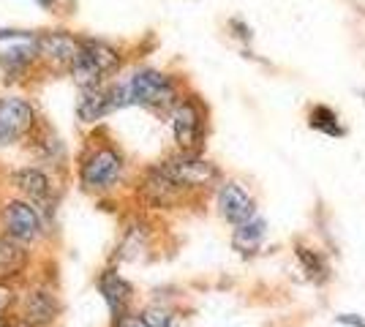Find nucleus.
Segmentation results:
<instances>
[{"label": "nucleus", "mask_w": 365, "mask_h": 327, "mask_svg": "<svg viewBox=\"0 0 365 327\" xmlns=\"http://www.w3.org/2000/svg\"><path fill=\"white\" fill-rule=\"evenodd\" d=\"M120 93L125 107L139 104V107L161 109L175 101V85H172V79L167 74L153 71V68H142L134 77L120 82Z\"/></svg>", "instance_id": "nucleus-1"}, {"label": "nucleus", "mask_w": 365, "mask_h": 327, "mask_svg": "<svg viewBox=\"0 0 365 327\" xmlns=\"http://www.w3.org/2000/svg\"><path fill=\"white\" fill-rule=\"evenodd\" d=\"M118 63H120L118 52L104 41H79V52L71 63V74L82 88H96L107 74L118 68Z\"/></svg>", "instance_id": "nucleus-2"}, {"label": "nucleus", "mask_w": 365, "mask_h": 327, "mask_svg": "<svg viewBox=\"0 0 365 327\" xmlns=\"http://www.w3.org/2000/svg\"><path fill=\"white\" fill-rule=\"evenodd\" d=\"M158 172L167 177L172 186L182 188H202V186H210L213 180H218V170L207 158L197 156V153H178V156L167 158Z\"/></svg>", "instance_id": "nucleus-3"}, {"label": "nucleus", "mask_w": 365, "mask_h": 327, "mask_svg": "<svg viewBox=\"0 0 365 327\" xmlns=\"http://www.w3.org/2000/svg\"><path fill=\"white\" fill-rule=\"evenodd\" d=\"M123 172V158L118 156V150L112 147H98L85 156L82 161V170H79V177H82V186L91 188V191H107L118 183Z\"/></svg>", "instance_id": "nucleus-4"}, {"label": "nucleus", "mask_w": 365, "mask_h": 327, "mask_svg": "<svg viewBox=\"0 0 365 327\" xmlns=\"http://www.w3.org/2000/svg\"><path fill=\"white\" fill-rule=\"evenodd\" d=\"M33 123H36V112L28 98L19 95L0 98V145L19 142L33 128Z\"/></svg>", "instance_id": "nucleus-5"}, {"label": "nucleus", "mask_w": 365, "mask_h": 327, "mask_svg": "<svg viewBox=\"0 0 365 327\" xmlns=\"http://www.w3.org/2000/svg\"><path fill=\"white\" fill-rule=\"evenodd\" d=\"M202 131H205V120H202V109L197 101L185 98L180 101L175 112H172V134L185 153H194L197 145L202 142Z\"/></svg>", "instance_id": "nucleus-6"}, {"label": "nucleus", "mask_w": 365, "mask_h": 327, "mask_svg": "<svg viewBox=\"0 0 365 327\" xmlns=\"http://www.w3.org/2000/svg\"><path fill=\"white\" fill-rule=\"evenodd\" d=\"M120 107H125L120 85H109V88L96 85V88H85L82 90V98L76 104V115H79V120L93 123V120H101L104 115H109V112H115V109Z\"/></svg>", "instance_id": "nucleus-7"}, {"label": "nucleus", "mask_w": 365, "mask_h": 327, "mask_svg": "<svg viewBox=\"0 0 365 327\" xmlns=\"http://www.w3.org/2000/svg\"><path fill=\"white\" fill-rule=\"evenodd\" d=\"M3 224H6V237H11L16 243H31L41 234V218L36 213V207L19 199L3 210Z\"/></svg>", "instance_id": "nucleus-8"}, {"label": "nucleus", "mask_w": 365, "mask_h": 327, "mask_svg": "<svg viewBox=\"0 0 365 327\" xmlns=\"http://www.w3.org/2000/svg\"><path fill=\"white\" fill-rule=\"evenodd\" d=\"M218 213L227 218L229 224L240 227L248 218L257 216V207H254V199L248 197V191L240 183H224L218 191Z\"/></svg>", "instance_id": "nucleus-9"}, {"label": "nucleus", "mask_w": 365, "mask_h": 327, "mask_svg": "<svg viewBox=\"0 0 365 327\" xmlns=\"http://www.w3.org/2000/svg\"><path fill=\"white\" fill-rule=\"evenodd\" d=\"M98 292L107 300L109 313H112L115 322H120L123 316H128V306H131V297H134V286L123 279V276H118L115 270H107V273L98 279Z\"/></svg>", "instance_id": "nucleus-10"}, {"label": "nucleus", "mask_w": 365, "mask_h": 327, "mask_svg": "<svg viewBox=\"0 0 365 327\" xmlns=\"http://www.w3.org/2000/svg\"><path fill=\"white\" fill-rule=\"evenodd\" d=\"M36 49H38V55H44L49 61L71 66L79 52V41L68 33H44L41 38H36Z\"/></svg>", "instance_id": "nucleus-11"}, {"label": "nucleus", "mask_w": 365, "mask_h": 327, "mask_svg": "<svg viewBox=\"0 0 365 327\" xmlns=\"http://www.w3.org/2000/svg\"><path fill=\"white\" fill-rule=\"evenodd\" d=\"M16 188H22V194H28L36 202L52 204V180L41 170H19L14 172Z\"/></svg>", "instance_id": "nucleus-12"}, {"label": "nucleus", "mask_w": 365, "mask_h": 327, "mask_svg": "<svg viewBox=\"0 0 365 327\" xmlns=\"http://www.w3.org/2000/svg\"><path fill=\"white\" fill-rule=\"evenodd\" d=\"M264 232H267V224H264V218H248L245 224L240 227H235V234H232V246L235 251H240V254H254V251L262 246V240H264Z\"/></svg>", "instance_id": "nucleus-13"}, {"label": "nucleus", "mask_w": 365, "mask_h": 327, "mask_svg": "<svg viewBox=\"0 0 365 327\" xmlns=\"http://www.w3.org/2000/svg\"><path fill=\"white\" fill-rule=\"evenodd\" d=\"M297 262L303 265V273L308 276V281H314V284H324L327 281L330 267H327V262H324V256H322L319 251L297 246Z\"/></svg>", "instance_id": "nucleus-14"}, {"label": "nucleus", "mask_w": 365, "mask_h": 327, "mask_svg": "<svg viewBox=\"0 0 365 327\" xmlns=\"http://www.w3.org/2000/svg\"><path fill=\"white\" fill-rule=\"evenodd\" d=\"M58 311V303L52 300L49 292H33L28 300V319L31 322H49Z\"/></svg>", "instance_id": "nucleus-15"}, {"label": "nucleus", "mask_w": 365, "mask_h": 327, "mask_svg": "<svg viewBox=\"0 0 365 327\" xmlns=\"http://www.w3.org/2000/svg\"><path fill=\"white\" fill-rule=\"evenodd\" d=\"M36 55H38L36 44H19V47L3 52V55H0V63H3V68H9L11 74H19Z\"/></svg>", "instance_id": "nucleus-16"}, {"label": "nucleus", "mask_w": 365, "mask_h": 327, "mask_svg": "<svg viewBox=\"0 0 365 327\" xmlns=\"http://www.w3.org/2000/svg\"><path fill=\"white\" fill-rule=\"evenodd\" d=\"M25 262V251L22 243H16L11 237H3L0 240V273H14Z\"/></svg>", "instance_id": "nucleus-17"}, {"label": "nucleus", "mask_w": 365, "mask_h": 327, "mask_svg": "<svg viewBox=\"0 0 365 327\" xmlns=\"http://www.w3.org/2000/svg\"><path fill=\"white\" fill-rule=\"evenodd\" d=\"M311 128H317L322 134H327V137H344V128L338 123V115H335L330 107H317L311 112Z\"/></svg>", "instance_id": "nucleus-18"}, {"label": "nucleus", "mask_w": 365, "mask_h": 327, "mask_svg": "<svg viewBox=\"0 0 365 327\" xmlns=\"http://www.w3.org/2000/svg\"><path fill=\"white\" fill-rule=\"evenodd\" d=\"M139 319H142V325L145 327H172L175 325V316L169 308L164 306H150V308H145V311L139 313Z\"/></svg>", "instance_id": "nucleus-19"}, {"label": "nucleus", "mask_w": 365, "mask_h": 327, "mask_svg": "<svg viewBox=\"0 0 365 327\" xmlns=\"http://www.w3.org/2000/svg\"><path fill=\"white\" fill-rule=\"evenodd\" d=\"M335 322L344 327H365V319L363 316H357V313H338Z\"/></svg>", "instance_id": "nucleus-20"}, {"label": "nucleus", "mask_w": 365, "mask_h": 327, "mask_svg": "<svg viewBox=\"0 0 365 327\" xmlns=\"http://www.w3.org/2000/svg\"><path fill=\"white\" fill-rule=\"evenodd\" d=\"M11 306V292L6 289V286H0V316L6 313V308Z\"/></svg>", "instance_id": "nucleus-21"}, {"label": "nucleus", "mask_w": 365, "mask_h": 327, "mask_svg": "<svg viewBox=\"0 0 365 327\" xmlns=\"http://www.w3.org/2000/svg\"><path fill=\"white\" fill-rule=\"evenodd\" d=\"M36 3H41V6H52L55 0H36Z\"/></svg>", "instance_id": "nucleus-22"}]
</instances>
